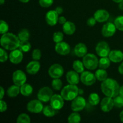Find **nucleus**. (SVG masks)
I'll use <instances>...</instances> for the list:
<instances>
[{
	"instance_id": "obj_42",
	"label": "nucleus",
	"mask_w": 123,
	"mask_h": 123,
	"mask_svg": "<svg viewBox=\"0 0 123 123\" xmlns=\"http://www.w3.org/2000/svg\"><path fill=\"white\" fill-rule=\"evenodd\" d=\"M42 57V52L41 50L38 49H36L32 52V60L38 61L40 60Z\"/></svg>"
},
{
	"instance_id": "obj_49",
	"label": "nucleus",
	"mask_w": 123,
	"mask_h": 123,
	"mask_svg": "<svg viewBox=\"0 0 123 123\" xmlns=\"http://www.w3.org/2000/svg\"><path fill=\"white\" fill-rule=\"evenodd\" d=\"M119 95L123 97V85L120 86V91H119Z\"/></svg>"
},
{
	"instance_id": "obj_16",
	"label": "nucleus",
	"mask_w": 123,
	"mask_h": 123,
	"mask_svg": "<svg viewBox=\"0 0 123 123\" xmlns=\"http://www.w3.org/2000/svg\"><path fill=\"white\" fill-rule=\"evenodd\" d=\"M24 58V55L23 52L20 49H14V50H11L10 53L9 59L11 62L14 64H18L20 63Z\"/></svg>"
},
{
	"instance_id": "obj_37",
	"label": "nucleus",
	"mask_w": 123,
	"mask_h": 123,
	"mask_svg": "<svg viewBox=\"0 0 123 123\" xmlns=\"http://www.w3.org/2000/svg\"><path fill=\"white\" fill-rule=\"evenodd\" d=\"M9 30V26L8 24L6 21L1 20L0 21V34H4L7 33Z\"/></svg>"
},
{
	"instance_id": "obj_10",
	"label": "nucleus",
	"mask_w": 123,
	"mask_h": 123,
	"mask_svg": "<svg viewBox=\"0 0 123 123\" xmlns=\"http://www.w3.org/2000/svg\"><path fill=\"white\" fill-rule=\"evenodd\" d=\"M12 80L15 85L19 86L25 84L26 81V76L25 73L21 70H17L13 72L12 76Z\"/></svg>"
},
{
	"instance_id": "obj_29",
	"label": "nucleus",
	"mask_w": 123,
	"mask_h": 123,
	"mask_svg": "<svg viewBox=\"0 0 123 123\" xmlns=\"http://www.w3.org/2000/svg\"><path fill=\"white\" fill-rule=\"evenodd\" d=\"M111 60L108 56L105 57H101L98 61V67L100 68H103V69H106L110 66Z\"/></svg>"
},
{
	"instance_id": "obj_18",
	"label": "nucleus",
	"mask_w": 123,
	"mask_h": 123,
	"mask_svg": "<svg viewBox=\"0 0 123 123\" xmlns=\"http://www.w3.org/2000/svg\"><path fill=\"white\" fill-rule=\"evenodd\" d=\"M94 17L98 22H105L107 21L109 18V13L106 10L100 9L95 12L94 14Z\"/></svg>"
},
{
	"instance_id": "obj_4",
	"label": "nucleus",
	"mask_w": 123,
	"mask_h": 123,
	"mask_svg": "<svg viewBox=\"0 0 123 123\" xmlns=\"http://www.w3.org/2000/svg\"><path fill=\"white\" fill-rule=\"evenodd\" d=\"M98 61L97 56L93 54H87L83 57L82 60L85 68L91 70L96 69L98 67Z\"/></svg>"
},
{
	"instance_id": "obj_44",
	"label": "nucleus",
	"mask_w": 123,
	"mask_h": 123,
	"mask_svg": "<svg viewBox=\"0 0 123 123\" xmlns=\"http://www.w3.org/2000/svg\"><path fill=\"white\" fill-rule=\"evenodd\" d=\"M96 19H95L94 17H91L87 20V25L89 26H94L96 24Z\"/></svg>"
},
{
	"instance_id": "obj_33",
	"label": "nucleus",
	"mask_w": 123,
	"mask_h": 123,
	"mask_svg": "<svg viewBox=\"0 0 123 123\" xmlns=\"http://www.w3.org/2000/svg\"><path fill=\"white\" fill-rule=\"evenodd\" d=\"M31 48V43L27 41H20V44H19V49L21 50L22 52L26 53L30 50Z\"/></svg>"
},
{
	"instance_id": "obj_25",
	"label": "nucleus",
	"mask_w": 123,
	"mask_h": 123,
	"mask_svg": "<svg viewBox=\"0 0 123 123\" xmlns=\"http://www.w3.org/2000/svg\"><path fill=\"white\" fill-rule=\"evenodd\" d=\"M32 92H33V88L30 84L25 83L20 86V93L22 96L28 97L32 94Z\"/></svg>"
},
{
	"instance_id": "obj_31",
	"label": "nucleus",
	"mask_w": 123,
	"mask_h": 123,
	"mask_svg": "<svg viewBox=\"0 0 123 123\" xmlns=\"http://www.w3.org/2000/svg\"><path fill=\"white\" fill-rule=\"evenodd\" d=\"M73 68L74 70L78 72V73H82L84 72V66L83 62L80 60H75L73 63Z\"/></svg>"
},
{
	"instance_id": "obj_17",
	"label": "nucleus",
	"mask_w": 123,
	"mask_h": 123,
	"mask_svg": "<svg viewBox=\"0 0 123 123\" xmlns=\"http://www.w3.org/2000/svg\"><path fill=\"white\" fill-rule=\"evenodd\" d=\"M58 15L59 14L55 10L49 11L46 14V22L50 26H54L58 22Z\"/></svg>"
},
{
	"instance_id": "obj_48",
	"label": "nucleus",
	"mask_w": 123,
	"mask_h": 123,
	"mask_svg": "<svg viewBox=\"0 0 123 123\" xmlns=\"http://www.w3.org/2000/svg\"><path fill=\"white\" fill-rule=\"evenodd\" d=\"M118 72L120 74H123V62L118 67Z\"/></svg>"
},
{
	"instance_id": "obj_46",
	"label": "nucleus",
	"mask_w": 123,
	"mask_h": 123,
	"mask_svg": "<svg viewBox=\"0 0 123 123\" xmlns=\"http://www.w3.org/2000/svg\"><path fill=\"white\" fill-rule=\"evenodd\" d=\"M55 10L57 12L58 14H62V13L63 12V8H62L61 7H57L56 8H55Z\"/></svg>"
},
{
	"instance_id": "obj_24",
	"label": "nucleus",
	"mask_w": 123,
	"mask_h": 123,
	"mask_svg": "<svg viewBox=\"0 0 123 123\" xmlns=\"http://www.w3.org/2000/svg\"><path fill=\"white\" fill-rule=\"evenodd\" d=\"M19 92H20V86L16 85H13L10 86L7 91V96L10 97H15L19 95Z\"/></svg>"
},
{
	"instance_id": "obj_14",
	"label": "nucleus",
	"mask_w": 123,
	"mask_h": 123,
	"mask_svg": "<svg viewBox=\"0 0 123 123\" xmlns=\"http://www.w3.org/2000/svg\"><path fill=\"white\" fill-rule=\"evenodd\" d=\"M55 50L58 54L64 56L69 54L71 48L68 43L62 41L56 43L55 47Z\"/></svg>"
},
{
	"instance_id": "obj_47",
	"label": "nucleus",
	"mask_w": 123,
	"mask_h": 123,
	"mask_svg": "<svg viewBox=\"0 0 123 123\" xmlns=\"http://www.w3.org/2000/svg\"><path fill=\"white\" fill-rule=\"evenodd\" d=\"M0 90H1V94H0V99L2 100V98H3L5 94V92H4V90L3 87L1 86L0 87Z\"/></svg>"
},
{
	"instance_id": "obj_39",
	"label": "nucleus",
	"mask_w": 123,
	"mask_h": 123,
	"mask_svg": "<svg viewBox=\"0 0 123 123\" xmlns=\"http://www.w3.org/2000/svg\"><path fill=\"white\" fill-rule=\"evenodd\" d=\"M114 106L117 108H123V97L120 96V95L114 97Z\"/></svg>"
},
{
	"instance_id": "obj_55",
	"label": "nucleus",
	"mask_w": 123,
	"mask_h": 123,
	"mask_svg": "<svg viewBox=\"0 0 123 123\" xmlns=\"http://www.w3.org/2000/svg\"><path fill=\"white\" fill-rule=\"evenodd\" d=\"M83 92H84V91H83L82 90V91H81V90H80V89H79V94L83 93Z\"/></svg>"
},
{
	"instance_id": "obj_27",
	"label": "nucleus",
	"mask_w": 123,
	"mask_h": 123,
	"mask_svg": "<svg viewBox=\"0 0 123 123\" xmlns=\"http://www.w3.org/2000/svg\"><path fill=\"white\" fill-rule=\"evenodd\" d=\"M56 111L51 105H47L43 108V114L47 117H54L56 114Z\"/></svg>"
},
{
	"instance_id": "obj_45",
	"label": "nucleus",
	"mask_w": 123,
	"mask_h": 123,
	"mask_svg": "<svg viewBox=\"0 0 123 123\" xmlns=\"http://www.w3.org/2000/svg\"><path fill=\"white\" fill-rule=\"evenodd\" d=\"M66 22H67V20H66V18H65L64 16L59 17V18H58L59 24H61V25H64V24Z\"/></svg>"
},
{
	"instance_id": "obj_19",
	"label": "nucleus",
	"mask_w": 123,
	"mask_h": 123,
	"mask_svg": "<svg viewBox=\"0 0 123 123\" xmlns=\"http://www.w3.org/2000/svg\"><path fill=\"white\" fill-rule=\"evenodd\" d=\"M66 79L69 84L77 85L80 80V77L75 70H70L66 74Z\"/></svg>"
},
{
	"instance_id": "obj_11",
	"label": "nucleus",
	"mask_w": 123,
	"mask_h": 123,
	"mask_svg": "<svg viewBox=\"0 0 123 123\" xmlns=\"http://www.w3.org/2000/svg\"><path fill=\"white\" fill-rule=\"evenodd\" d=\"M48 73L53 79L60 78L64 74V68L59 64H54L49 67Z\"/></svg>"
},
{
	"instance_id": "obj_36",
	"label": "nucleus",
	"mask_w": 123,
	"mask_h": 123,
	"mask_svg": "<svg viewBox=\"0 0 123 123\" xmlns=\"http://www.w3.org/2000/svg\"><path fill=\"white\" fill-rule=\"evenodd\" d=\"M114 24L117 29L120 31H123V16H119L117 17L114 21Z\"/></svg>"
},
{
	"instance_id": "obj_35",
	"label": "nucleus",
	"mask_w": 123,
	"mask_h": 123,
	"mask_svg": "<svg viewBox=\"0 0 123 123\" xmlns=\"http://www.w3.org/2000/svg\"><path fill=\"white\" fill-rule=\"evenodd\" d=\"M52 87L54 90L56 91H59L61 90L62 86V82L61 81L60 78H56V79H54V80L52 81L51 83Z\"/></svg>"
},
{
	"instance_id": "obj_15",
	"label": "nucleus",
	"mask_w": 123,
	"mask_h": 123,
	"mask_svg": "<svg viewBox=\"0 0 123 123\" xmlns=\"http://www.w3.org/2000/svg\"><path fill=\"white\" fill-rule=\"evenodd\" d=\"M114 106V99L112 97H106L100 102V108L104 112H109L113 109Z\"/></svg>"
},
{
	"instance_id": "obj_6",
	"label": "nucleus",
	"mask_w": 123,
	"mask_h": 123,
	"mask_svg": "<svg viewBox=\"0 0 123 123\" xmlns=\"http://www.w3.org/2000/svg\"><path fill=\"white\" fill-rule=\"evenodd\" d=\"M40 100H33L28 103L26 109L28 111L34 114H38L43 112V105Z\"/></svg>"
},
{
	"instance_id": "obj_34",
	"label": "nucleus",
	"mask_w": 123,
	"mask_h": 123,
	"mask_svg": "<svg viewBox=\"0 0 123 123\" xmlns=\"http://www.w3.org/2000/svg\"><path fill=\"white\" fill-rule=\"evenodd\" d=\"M16 122L17 123H30L31 119L28 114L22 113L18 117Z\"/></svg>"
},
{
	"instance_id": "obj_7",
	"label": "nucleus",
	"mask_w": 123,
	"mask_h": 123,
	"mask_svg": "<svg viewBox=\"0 0 123 123\" xmlns=\"http://www.w3.org/2000/svg\"><path fill=\"white\" fill-rule=\"evenodd\" d=\"M80 81L86 86H91L96 83V77L95 74L89 71H84L80 75Z\"/></svg>"
},
{
	"instance_id": "obj_53",
	"label": "nucleus",
	"mask_w": 123,
	"mask_h": 123,
	"mask_svg": "<svg viewBox=\"0 0 123 123\" xmlns=\"http://www.w3.org/2000/svg\"><path fill=\"white\" fill-rule=\"evenodd\" d=\"M114 2H117V3H120V2H121V1H123V0H112Z\"/></svg>"
},
{
	"instance_id": "obj_3",
	"label": "nucleus",
	"mask_w": 123,
	"mask_h": 123,
	"mask_svg": "<svg viewBox=\"0 0 123 123\" xmlns=\"http://www.w3.org/2000/svg\"><path fill=\"white\" fill-rule=\"evenodd\" d=\"M79 90L76 85H66L61 90V95L64 100L72 101L79 94Z\"/></svg>"
},
{
	"instance_id": "obj_22",
	"label": "nucleus",
	"mask_w": 123,
	"mask_h": 123,
	"mask_svg": "<svg viewBox=\"0 0 123 123\" xmlns=\"http://www.w3.org/2000/svg\"><path fill=\"white\" fill-rule=\"evenodd\" d=\"M74 52L75 55L78 57H84L85 55L87 54V47L84 43H79L77 44L74 47Z\"/></svg>"
},
{
	"instance_id": "obj_50",
	"label": "nucleus",
	"mask_w": 123,
	"mask_h": 123,
	"mask_svg": "<svg viewBox=\"0 0 123 123\" xmlns=\"http://www.w3.org/2000/svg\"><path fill=\"white\" fill-rule=\"evenodd\" d=\"M118 7L120 10H123V1H121V2H120L118 4Z\"/></svg>"
},
{
	"instance_id": "obj_52",
	"label": "nucleus",
	"mask_w": 123,
	"mask_h": 123,
	"mask_svg": "<svg viewBox=\"0 0 123 123\" xmlns=\"http://www.w3.org/2000/svg\"><path fill=\"white\" fill-rule=\"evenodd\" d=\"M19 1H20L21 2H23V3H27L30 0H19Z\"/></svg>"
},
{
	"instance_id": "obj_43",
	"label": "nucleus",
	"mask_w": 123,
	"mask_h": 123,
	"mask_svg": "<svg viewBox=\"0 0 123 123\" xmlns=\"http://www.w3.org/2000/svg\"><path fill=\"white\" fill-rule=\"evenodd\" d=\"M7 109V105L5 101L1 100H0V111L1 112H4Z\"/></svg>"
},
{
	"instance_id": "obj_41",
	"label": "nucleus",
	"mask_w": 123,
	"mask_h": 123,
	"mask_svg": "<svg viewBox=\"0 0 123 123\" xmlns=\"http://www.w3.org/2000/svg\"><path fill=\"white\" fill-rule=\"evenodd\" d=\"M39 4L43 8H48L50 7L54 3V0H39Z\"/></svg>"
},
{
	"instance_id": "obj_26",
	"label": "nucleus",
	"mask_w": 123,
	"mask_h": 123,
	"mask_svg": "<svg viewBox=\"0 0 123 123\" xmlns=\"http://www.w3.org/2000/svg\"><path fill=\"white\" fill-rule=\"evenodd\" d=\"M95 76L96 77V79L98 81L103 82L108 78V73L106 71V69L99 68L96 70V73H95Z\"/></svg>"
},
{
	"instance_id": "obj_30",
	"label": "nucleus",
	"mask_w": 123,
	"mask_h": 123,
	"mask_svg": "<svg viewBox=\"0 0 123 123\" xmlns=\"http://www.w3.org/2000/svg\"><path fill=\"white\" fill-rule=\"evenodd\" d=\"M81 121V116L78 112L72 113L68 117V122L69 123H79Z\"/></svg>"
},
{
	"instance_id": "obj_21",
	"label": "nucleus",
	"mask_w": 123,
	"mask_h": 123,
	"mask_svg": "<svg viewBox=\"0 0 123 123\" xmlns=\"http://www.w3.org/2000/svg\"><path fill=\"white\" fill-rule=\"evenodd\" d=\"M108 57L112 62L118 63L123 60V53L120 50H112L110 52Z\"/></svg>"
},
{
	"instance_id": "obj_28",
	"label": "nucleus",
	"mask_w": 123,
	"mask_h": 123,
	"mask_svg": "<svg viewBox=\"0 0 123 123\" xmlns=\"http://www.w3.org/2000/svg\"><path fill=\"white\" fill-rule=\"evenodd\" d=\"M88 102L92 106H96L100 102V98L98 94L92 92L90 94L88 97Z\"/></svg>"
},
{
	"instance_id": "obj_5",
	"label": "nucleus",
	"mask_w": 123,
	"mask_h": 123,
	"mask_svg": "<svg viewBox=\"0 0 123 123\" xmlns=\"http://www.w3.org/2000/svg\"><path fill=\"white\" fill-rule=\"evenodd\" d=\"M53 91L48 86H44L40 89L37 94V98L42 102L46 103L50 100L53 96Z\"/></svg>"
},
{
	"instance_id": "obj_2",
	"label": "nucleus",
	"mask_w": 123,
	"mask_h": 123,
	"mask_svg": "<svg viewBox=\"0 0 123 123\" xmlns=\"http://www.w3.org/2000/svg\"><path fill=\"white\" fill-rule=\"evenodd\" d=\"M20 43L18 36L10 32L4 34L1 38V45L6 50H13L18 49Z\"/></svg>"
},
{
	"instance_id": "obj_9",
	"label": "nucleus",
	"mask_w": 123,
	"mask_h": 123,
	"mask_svg": "<svg viewBox=\"0 0 123 123\" xmlns=\"http://www.w3.org/2000/svg\"><path fill=\"white\" fill-rule=\"evenodd\" d=\"M96 52L97 55L100 57L108 56L111 52L110 47L106 42H100L96 45Z\"/></svg>"
},
{
	"instance_id": "obj_38",
	"label": "nucleus",
	"mask_w": 123,
	"mask_h": 123,
	"mask_svg": "<svg viewBox=\"0 0 123 123\" xmlns=\"http://www.w3.org/2000/svg\"><path fill=\"white\" fill-rule=\"evenodd\" d=\"M63 33L60 32V31L55 32V33L54 34V35H53V40H54V42H55L56 43L62 42V41L63 40Z\"/></svg>"
},
{
	"instance_id": "obj_32",
	"label": "nucleus",
	"mask_w": 123,
	"mask_h": 123,
	"mask_svg": "<svg viewBox=\"0 0 123 123\" xmlns=\"http://www.w3.org/2000/svg\"><path fill=\"white\" fill-rule=\"evenodd\" d=\"M18 36L20 41H27L30 38V34L28 30L22 29L19 31Z\"/></svg>"
},
{
	"instance_id": "obj_1",
	"label": "nucleus",
	"mask_w": 123,
	"mask_h": 123,
	"mask_svg": "<svg viewBox=\"0 0 123 123\" xmlns=\"http://www.w3.org/2000/svg\"><path fill=\"white\" fill-rule=\"evenodd\" d=\"M120 88L118 82L112 78H107L105 80L102 82L101 84L102 92L107 97L112 98L118 96Z\"/></svg>"
},
{
	"instance_id": "obj_51",
	"label": "nucleus",
	"mask_w": 123,
	"mask_h": 123,
	"mask_svg": "<svg viewBox=\"0 0 123 123\" xmlns=\"http://www.w3.org/2000/svg\"><path fill=\"white\" fill-rule=\"evenodd\" d=\"M120 119L121 121L123 123V110L120 112Z\"/></svg>"
},
{
	"instance_id": "obj_23",
	"label": "nucleus",
	"mask_w": 123,
	"mask_h": 123,
	"mask_svg": "<svg viewBox=\"0 0 123 123\" xmlns=\"http://www.w3.org/2000/svg\"><path fill=\"white\" fill-rule=\"evenodd\" d=\"M63 32L67 35H72L76 31V26L74 23L71 21H67L62 26Z\"/></svg>"
},
{
	"instance_id": "obj_13",
	"label": "nucleus",
	"mask_w": 123,
	"mask_h": 123,
	"mask_svg": "<svg viewBox=\"0 0 123 123\" xmlns=\"http://www.w3.org/2000/svg\"><path fill=\"white\" fill-rule=\"evenodd\" d=\"M64 99L60 94H54L50 100V104L56 110H60L64 106Z\"/></svg>"
},
{
	"instance_id": "obj_8",
	"label": "nucleus",
	"mask_w": 123,
	"mask_h": 123,
	"mask_svg": "<svg viewBox=\"0 0 123 123\" xmlns=\"http://www.w3.org/2000/svg\"><path fill=\"white\" fill-rule=\"evenodd\" d=\"M86 100L82 96H77L72 100L71 103V109L74 112L82 111L86 106Z\"/></svg>"
},
{
	"instance_id": "obj_20",
	"label": "nucleus",
	"mask_w": 123,
	"mask_h": 123,
	"mask_svg": "<svg viewBox=\"0 0 123 123\" xmlns=\"http://www.w3.org/2000/svg\"><path fill=\"white\" fill-rule=\"evenodd\" d=\"M40 68V64L38 61L34 60L29 62L26 67V70L30 74H36L38 72Z\"/></svg>"
},
{
	"instance_id": "obj_12",
	"label": "nucleus",
	"mask_w": 123,
	"mask_h": 123,
	"mask_svg": "<svg viewBox=\"0 0 123 123\" xmlns=\"http://www.w3.org/2000/svg\"><path fill=\"white\" fill-rule=\"evenodd\" d=\"M117 28L115 24L111 22H108L104 24L102 29V34L103 37H111L116 32Z\"/></svg>"
},
{
	"instance_id": "obj_40",
	"label": "nucleus",
	"mask_w": 123,
	"mask_h": 123,
	"mask_svg": "<svg viewBox=\"0 0 123 123\" xmlns=\"http://www.w3.org/2000/svg\"><path fill=\"white\" fill-rule=\"evenodd\" d=\"M9 56L7 54V52L5 50V49L1 48L0 49V61L1 62H5L7 61Z\"/></svg>"
},
{
	"instance_id": "obj_54",
	"label": "nucleus",
	"mask_w": 123,
	"mask_h": 123,
	"mask_svg": "<svg viewBox=\"0 0 123 123\" xmlns=\"http://www.w3.org/2000/svg\"><path fill=\"white\" fill-rule=\"evenodd\" d=\"M4 2H5V0H0V4H1V5L4 4Z\"/></svg>"
}]
</instances>
